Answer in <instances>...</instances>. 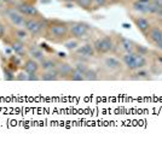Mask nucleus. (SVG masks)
I'll return each mask as SVG.
<instances>
[{
    "instance_id": "bb28decb",
    "label": "nucleus",
    "mask_w": 162,
    "mask_h": 141,
    "mask_svg": "<svg viewBox=\"0 0 162 141\" xmlns=\"http://www.w3.org/2000/svg\"><path fill=\"white\" fill-rule=\"evenodd\" d=\"M137 52H138L139 55H141V56H145L148 53V49L145 47H143V46H138L137 47Z\"/></svg>"
},
{
    "instance_id": "393cba45",
    "label": "nucleus",
    "mask_w": 162,
    "mask_h": 141,
    "mask_svg": "<svg viewBox=\"0 0 162 141\" xmlns=\"http://www.w3.org/2000/svg\"><path fill=\"white\" fill-rule=\"evenodd\" d=\"M75 70H78V71H80L81 74H86V71L88 70V66L85 64V63H76L75 64Z\"/></svg>"
},
{
    "instance_id": "5701e85b",
    "label": "nucleus",
    "mask_w": 162,
    "mask_h": 141,
    "mask_svg": "<svg viewBox=\"0 0 162 141\" xmlns=\"http://www.w3.org/2000/svg\"><path fill=\"white\" fill-rule=\"evenodd\" d=\"M16 34H17V38H18L20 40H26L29 33H28L26 29L23 30V28H17V30H16Z\"/></svg>"
},
{
    "instance_id": "f704fd0d",
    "label": "nucleus",
    "mask_w": 162,
    "mask_h": 141,
    "mask_svg": "<svg viewBox=\"0 0 162 141\" xmlns=\"http://www.w3.org/2000/svg\"><path fill=\"white\" fill-rule=\"evenodd\" d=\"M64 1H75V0H64Z\"/></svg>"
},
{
    "instance_id": "9b49d317",
    "label": "nucleus",
    "mask_w": 162,
    "mask_h": 141,
    "mask_svg": "<svg viewBox=\"0 0 162 141\" xmlns=\"http://www.w3.org/2000/svg\"><path fill=\"white\" fill-rule=\"evenodd\" d=\"M27 52H28L29 57H30V58H33V59H35L37 62H41V60L45 58L44 51H43V49H40V48H39V47H37V46H29V47H28V49H27Z\"/></svg>"
},
{
    "instance_id": "c85d7f7f",
    "label": "nucleus",
    "mask_w": 162,
    "mask_h": 141,
    "mask_svg": "<svg viewBox=\"0 0 162 141\" xmlns=\"http://www.w3.org/2000/svg\"><path fill=\"white\" fill-rule=\"evenodd\" d=\"M5 33H6V29H5V25L0 22V39L5 36Z\"/></svg>"
},
{
    "instance_id": "f3484780",
    "label": "nucleus",
    "mask_w": 162,
    "mask_h": 141,
    "mask_svg": "<svg viewBox=\"0 0 162 141\" xmlns=\"http://www.w3.org/2000/svg\"><path fill=\"white\" fill-rule=\"evenodd\" d=\"M121 47H122V49L126 52V53H131V52L136 51L134 44L130 39H126V38H121Z\"/></svg>"
},
{
    "instance_id": "a878e982",
    "label": "nucleus",
    "mask_w": 162,
    "mask_h": 141,
    "mask_svg": "<svg viewBox=\"0 0 162 141\" xmlns=\"http://www.w3.org/2000/svg\"><path fill=\"white\" fill-rule=\"evenodd\" d=\"M134 75H136V78H145V77H148L150 74H149V71H147V70L138 69V71H137Z\"/></svg>"
},
{
    "instance_id": "0eeeda50",
    "label": "nucleus",
    "mask_w": 162,
    "mask_h": 141,
    "mask_svg": "<svg viewBox=\"0 0 162 141\" xmlns=\"http://www.w3.org/2000/svg\"><path fill=\"white\" fill-rule=\"evenodd\" d=\"M75 53L78 56H80V57L93 58V57H96L97 52H96V49H95L92 44H85V45H82V46H80V47H78L75 49Z\"/></svg>"
},
{
    "instance_id": "2f4dec72",
    "label": "nucleus",
    "mask_w": 162,
    "mask_h": 141,
    "mask_svg": "<svg viewBox=\"0 0 162 141\" xmlns=\"http://www.w3.org/2000/svg\"><path fill=\"white\" fill-rule=\"evenodd\" d=\"M138 1H140V3H143V4H150L152 0H138Z\"/></svg>"
},
{
    "instance_id": "b1692460",
    "label": "nucleus",
    "mask_w": 162,
    "mask_h": 141,
    "mask_svg": "<svg viewBox=\"0 0 162 141\" xmlns=\"http://www.w3.org/2000/svg\"><path fill=\"white\" fill-rule=\"evenodd\" d=\"M64 47L70 51H75L79 47V42L78 41H67V42H64Z\"/></svg>"
},
{
    "instance_id": "9d476101",
    "label": "nucleus",
    "mask_w": 162,
    "mask_h": 141,
    "mask_svg": "<svg viewBox=\"0 0 162 141\" xmlns=\"http://www.w3.org/2000/svg\"><path fill=\"white\" fill-rule=\"evenodd\" d=\"M39 69H40V63L39 62H37L33 58H29V59L26 60V63H24V71L28 75L29 74H38Z\"/></svg>"
},
{
    "instance_id": "c9c22d12",
    "label": "nucleus",
    "mask_w": 162,
    "mask_h": 141,
    "mask_svg": "<svg viewBox=\"0 0 162 141\" xmlns=\"http://www.w3.org/2000/svg\"><path fill=\"white\" fill-rule=\"evenodd\" d=\"M160 62H161V63H162V58H161V59H160Z\"/></svg>"
},
{
    "instance_id": "cd10ccee",
    "label": "nucleus",
    "mask_w": 162,
    "mask_h": 141,
    "mask_svg": "<svg viewBox=\"0 0 162 141\" xmlns=\"http://www.w3.org/2000/svg\"><path fill=\"white\" fill-rule=\"evenodd\" d=\"M93 3L97 6H105L108 4V0H93Z\"/></svg>"
},
{
    "instance_id": "4468645a",
    "label": "nucleus",
    "mask_w": 162,
    "mask_h": 141,
    "mask_svg": "<svg viewBox=\"0 0 162 141\" xmlns=\"http://www.w3.org/2000/svg\"><path fill=\"white\" fill-rule=\"evenodd\" d=\"M148 35V39H150L154 44L162 40V29L158 28V27H151L149 29V31L147 33Z\"/></svg>"
},
{
    "instance_id": "1a4fd4ad",
    "label": "nucleus",
    "mask_w": 162,
    "mask_h": 141,
    "mask_svg": "<svg viewBox=\"0 0 162 141\" xmlns=\"http://www.w3.org/2000/svg\"><path fill=\"white\" fill-rule=\"evenodd\" d=\"M57 70H58L59 77L65 78V80H70L71 74H73V71H74V68L68 63H58Z\"/></svg>"
},
{
    "instance_id": "c756f323",
    "label": "nucleus",
    "mask_w": 162,
    "mask_h": 141,
    "mask_svg": "<svg viewBox=\"0 0 162 141\" xmlns=\"http://www.w3.org/2000/svg\"><path fill=\"white\" fill-rule=\"evenodd\" d=\"M16 78H17V80H24V81H27V80H28V74H27V73H21Z\"/></svg>"
},
{
    "instance_id": "6ab92c4d",
    "label": "nucleus",
    "mask_w": 162,
    "mask_h": 141,
    "mask_svg": "<svg viewBox=\"0 0 162 141\" xmlns=\"http://www.w3.org/2000/svg\"><path fill=\"white\" fill-rule=\"evenodd\" d=\"M75 3L78 4V6L85 9V10H89L93 4V0H75Z\"/></svg>"
},
{
    "instance_id": "6e6552de",
    "label": "nucleus",
    "mask_w": 162,
    "mask_h": 141,
    "mask_svg": "<svg viewBox=\"0 0 162 141\" xmlns=\"http://www.w3.org/2000/svg\"><path fill=\"white\" fill-rule=\"evenodd\" d=\"M139 57L138 52H131V53H126L122 57V63L127 66L130 70H137V59Z\"/></svg>"
},
{
    "instance_id": "72a5a7b5",
    "label": "nucleus",
    "mask_w": 162,
    "mask_h": 141,
    "mask_svg": "<svg viewBox=\"0 0 162 141\" xmlns=\"http://www.w3.org/2000/svg\"><path fill=\"white\" fill-rule=\"evenodd\" d=\"M0 1H1V3H11L12 0H0Z\"/></svg>"
},
{
    "instance_id": "20e7f679",
    "label": "nucleus",
    "mask_w": 162,
    "mask_h": 141,
    "mask_svg": "<svg viewBox=\"0 0 162 141\" xmlns=\"http://www.w3.org/2000/svg\"><path fill=\"white\" fill-rule=\"evenodd\" d=\"M5 17L10 21V23L17 28H24L27 17L23 16L17 9H7L5 11Z\"/></svg>"
},
{
    "instance_id": "412c9836",
    "label": "nucleus",
    "mask_w": 162,
    "mask_h": 141,
    "mask_svg": "<svg viewBox=\"0 0 162 141\" xmlns=\"http://www.w3.org/2000/svg\"><path fill=\"white\" fill-rule=\"evenodd\" d=\"M147 6H148V4H143V3H140V1H136V3L132 5L133 10L139 11V12H147Z\"/></svg>"
},
{
    "instance_id": "f8f14e48",
    "label": "nucleus",
    "mask_w": 162,
    "mask_h": 141,
    "mask_svg": "<svg viewBox=\"0 0 162 141\" xmlns=\"http://www.w3.org/2000/svg\"><path fill=\"white\" fill-rule=\"evenodd\" d=\"M104 65H105L106 69H109V70H120L122 68L121 60H119L115 57H110V56L104 59Z\"/></svg>"
},
{
    "instance_id": "f257e3e1",
    "label": "nucleus",
    "mask_w": 162,
    "mask_h": 141,
    "mask_svg": "<svg viewBox=\"0 0 162 141\" xmlns=\"http://www.w3.org/2000/svg\"><path fill=\"white\" fill-rule=\"evenodd\" d=\"M69 35V24L65 22H56L48 24L46 28V36L53 41H61Z\"/></svg>"
},
{
    "instance_id": "39448f33",
    "label": "nucleus",
    "mask_w": 162,
    "mask_h": 141,
    "mask_svg": "<svg viewBox=\"0 0 162 141\" xmlns=\"http://www.w3.org/2000/svg\"><path fill=\"white\" fill-rule=\"evenodd\" d=\"M88 24L86 23H81V22H75L69 24V35L73 36L75 39H81L88 33Z\"/></svg>"
},
{
    "instance_id": "f03ea898",
    "label": "nucleus",
    "mask_w": 162,
    "mask_h": 141,
    "mask_svg": "<svg viewBox=\"0 0 162 141\" xmlns=\"http://www.w3.org/2000/svg\"><path fill=\"white\" fill-rule=\"evenodd\" d=\"M47 25L48 24L44 20V17H29L26 21L24 29L33 36H37V35H40L44 30H46Z\"/></svg>"
},
{
    "instance_id": "ddd939ff",
    "label": "nucleus",
    "mask_w": 162,
    "mask_h": 141,
    "mask_svg": "<svg viewBox=\"0 0 162 141\" xmlns=\"http://www.w3.org/2000/svg\"><path fill=\"white\" fill-rule=\"evenodd\" d=\"M134 23H136L137 28L144 34H147L149 31V29L151 28L150 22L145 18V17H138V18H134Z\"/></svg>"
},
{
    "instance_id": "a211bd4d",
    "label": "nucleus",
    "mask_w": 162,
    "mask_h": 141,
    "mask_svg": "<svg viewBox=\"0 0 162 141\" xmlns=\"http://www.w3.org/2000/svg\"><path fill=\"white\" fill-rule=\"evenodd\" d=\"M85 80L86 81H96V80H98V74L93 69H88L85 74Z\"/></svg>"
},
{
    "instance_id": "4be33fe9",
    "label": "nucleus",
    "mask_w": 162,
    "mask_h": 141,
    "mask_svg": "<svg viewBox=\"0 0 162 141\" xmlns=\"http://www.w3.org/2000/svg\"><path fill=\"white\" fill-rule=\"evenodd\" d=\"M70 80L71 81H84L85 80V75L81 74L80 71H78V70H75V68H74V71H73V74H71Z\"/></svg>"
},
{
    "instance_id": "7c9ffc66",
    "label": "nucleus",
    "mask_w": 162,
    "mask_h": 141,
    "mask_svg": "<svg viewBox=\"0 0 162 141\" xmlns=\"http://www.w3.org/2000/svg\"><path fill=\"white\" fill-rule=\"evenodd\" d=\"M154 45H155V47H156V48H158V49H161V51H162V40H160V41L155 42Z\"/></svg>"
},
{
    "instance_id": "473e14b6",
    "label": "nucleus",
    "mask_w": 162,
    "mask_h": 141,
    "mask_svg": "<svg viewBox=\"0 0 162 141\" xmlns=\"http://www.w3.org/2000/svg\"><path fill=\"white\" fill-rule=\"evenodd\" d=\"M156 15H158V16L161 17V18H162V9H160V10L156 12Z\"/></svg>"
},
{
    "instance_id": "2eb2a0df",
    "label": "nucleus",
    "mask_w": 162,
    "mask_h": 141,
    "mask_svg": "<svg viewBox=\"0 0 162 141\" xmlns=\"http://www.w3.org/2000/svg\"><path fill=\"white\" fill-rule=\"evenodd\" d=\"M58 78H59V74H58L57 69L46 70L40 76V80H43V81H57Z\"/></svg>"
},
{
    "instance_id": "423d86ee",
    "label": "nucleus",
    "mask_w": 162,
    "mask_h": 141,
    "mask_svg": "<svg viewBox=\"0 0 162 141\" xmlns=\"http://www.w3.org/2000/svg\"><path fill=\"white\" fill-rule=\"evenodd\" d=\"M15 9L18 10L27 18H29V17H40V12L37 9V6L33 4H29V3H20L16 5Z\"/></svg>"
},
{
    "instance_id": "aec40b11",
    "label": "nucleus",
    "mask_w": 162,
    "mask_h": 141,
    "mask_svg": "<svg viewBox=\"0 0 162 141\" xmlns=\"http://www.w3.org/2000/svg\"><path fill=\"white\" fill-rule=\"evenodd\" d=\"M12 48H13L18 55H23L24 52H26V49H24V44H23L21 40H18L17 42H15V44L12 45Z\"/></svg>"
},
{
    "instance_id": "7ed1b4c3",
    "label": "nucleus",
    "mask_w": 162,
    "mask_h": 141,
    "mask_svg": "<svg viewBox=\"0 0 162 141\" xmlns=\"http://www.w3.org/2000/svg\"><path fill=\"white\" fill-rule=\"evenodd\" d=\"M92 45L97 52V55H105L115 49V44L110 36H104L102 39H97Z\"/></svg>"
},
{
    "instance_id": "dca6fc26",
    "label": "nucleus",
    "mask_w": 162,
    "mask_h": 141,
    "mask_svg": "<svg viewBox=\"0 0 162 141\" xmlns=\"http://www.w3.org/2000/svg\"><path fill=\"white\" fill-rule=\"evenodd\" d=\"M58 62L53 58H44L40 62V69L46 71V70H51V69H57Z\"/></svg>"
}]
</instances>
